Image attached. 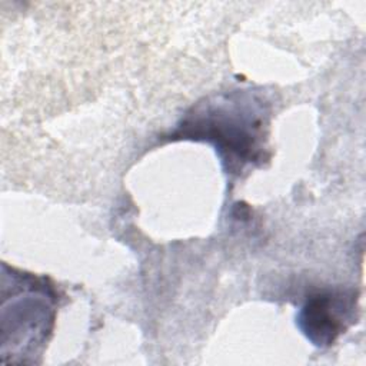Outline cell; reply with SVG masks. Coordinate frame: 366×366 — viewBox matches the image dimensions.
<instances>
[{
	"instance_id": "6da1fadb",
	"label": "cell",
	"mask_w": 366,
	"mask_h": 366,
	"mask_svg": "<svg viewBox=\"0 0 366 366\" xmlns=\"http://www.w3.org/2000/svg\"><path fill=\"white\" fill-rule=\"evenodd\" d=\"M270 104L254 90H232L194 103L170 140H194L212 144L229 174L239 176L266 159Z\"/></svg>"
},
{
	"instance_id": "7a4b0ae2",
	"label": "cell",
	"mask_w": 366,
	"mask_h": 366,
	"mask_svg": "<svg viewBox=\"0 0 366 366\" xmlns=\"http://www.w3.org/2000/svg\"><path fill=\"white\" fill-rule=\"evenodd\" d=\"M1 297V362L34 363L54 327V287L46 277L3 264Z\"/></svg>"
},
{
	"instance_id": "3957f363",
	"label": "cell",
	"mask_w": 366,
	"mask_h": 366,
	"mask_svg": "<svg viewBox=\"0 0 366 366\" xmlns=\"http://www.w3.org/2000/svg\"><path fill=\"white\" fill-rule=\"evenodd\" d=\"M357 293L353 289H329L307 297L297 313V326L317 347H327L356 319Z\"/></svg>"
}]
</instances>
